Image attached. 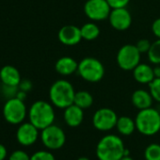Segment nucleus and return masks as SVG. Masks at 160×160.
<instances>
[{
	"mask_svg": "<svg viewBox=\"0 0 160 160\" xmlns=\"http://www.w3.org/2000/svg\"><path fill=\"white\" fill-rule=\"evenodd\" d=\"M125 146L119 136H104L96 146V156L99 160H121L124 156Z\"/></svg>",
	"mask_w": 160,
	"mask_h": 160,
	"instance_id": "f257e3e1",
	"label": "nucleus"
},
{
	"mask_svg": "<svg viewBox=\"0 0 160 160\" xmlns=\"http://www.w3.org/2000/svg\"><path fill=\"white\" fill-rule=\"evenodd\" d=\"M75 92L71 82L65 79H59L50 87L49 98L53 106L58 108L65 109L73 104Z\"/></svg>",
	"mask_w": 160,
	"mask_h": 160,
	"instance_id": "f03ea898",
	"label": "nucleus"
},
{
	"mask_svg": "<svg viewBox=\"0 0 160 160\" xmlns=\"http://www.w3.org/2000/svg\"><path fill=\"white\" fill-rule=\"evenodd\" d=\"M55 110L53 105L46 101H36L28 110L29 122L39 130H42L54 123Z\"/></svg>",
	"mask_w": 160,
	"mask_h": 160,
	"instance_id": "7ed1b4c3",
	"label": "nucleus"
},
{
	"mask_svg": "<svg viewBox=\"0 0 160 160\" xmlns=\"http://www.w3.org/2000/svg\"><path fill=\"white\" fill-rule=\"evenodd\" d=\"M137 130L144 136H153L160 131V112L151 108L141 109L135 119Z\"/></svg>",
	"mask_w": 160,
	"mask_h": 160,
	"instance_id": "20e7f679",
	"label": "nucleus"
},
{
	"mask_svg": "<svg viewBox=\"0 0 160 160\" xmlns=\"http://www.w3.org/2000/svg\"><path fill=\"white\" fill-rule=\"evenodd\" d=\"M77 72L85 81L96 83L103 79L105 75V67L99 59L88 57L80 60Z\"/></svg>",
	"mask_w": 160,
	"mask_h": 160,
	"instance_id": "39448f33",
	"label": "nucleus"
},
{
	"mask_svg": "<svg viewBox=\"0 0 160 160\" xmlns=\"http://www.w3.org/2000/svg\"><path fill=\"white\" fill-rule=\"evenodd\" d=\"M28 114L27 107L18 97L9 99L3 107V116L11 124H21Z\"/></svg>",
	"mask_w": 160,
	"mask_h": 160,
	"instance_id": "423d86ee",
	"label": "nucleus"
},
{
	"mask_svg": "<svg viewBox=\"0 0 160 160\" xmlns=\"http://www.w3.org/2000/svg\"><path fill=\"white\" fill-rule=\"evenodd\" d=\"M41 139L45 148L50 151L61 149L66 142V135L63 129L56 124H51L42 130Z\"/></svg>",
	"mask_w": 160,
	"mask_h": 160,
	"instance_id": "0eeeda50",
	"label": "nucleus"
},
{
	"mask_svg": "<svg viewBox=\"0 0 160 160\" xmlns=\"http://www.w3.org/2000/svg\"><path fill=\"white\" fill-rule=\"evenodd\" d=\"M140 57L136 44H125L117 53V63L123 71H133L140 63Z\"/></svg>",
	"mask_w": 160,
	"mask_h": 160,
	"instance_id": "6e6552de",
	"label": "nucleus"
},
{
	"mask_svg": "<svg viewBox=\"0 0 160 160\" xmlns=\"http://www.w3.org/2000/svg\"><path fill=\"white\" fill-rule=\"evenodd\" d=\"M111 10L107 0H87L84 5L86 16L94 22L108 19Z\"/></svg>",
	"mask_w": 160,
	"mask_h": 160,
	"instance_id": "1a4fd4ad",
	"label": "nucleus"
},
{
	"mask_svg": "<svg viewBox=\"0 0 160 160\" xmlns=\"http://www.w3.org/2000/svg\"><path fill=\"white\" fill-rule=\"evenodd\" d=\"M118 118L119 117L113 109L102 108L94 112L92 117V124L99 131H110L116 127Z\"/></svg>",
	"mask_w": 160,
	"mask_h": 160,
	"instance_id": "9d476101",
	"label": "nucleus"
},
{
	"mask_svg": "<svg viewBox=\"0 0 160 160\" xmlns=\"http://www.w3.org/2000/svg\"><path fill=\"white\" fill-rule=\"evenodd\" d=\"M108 21L114 29L124 31L130 28L132 24V16L126 8L112 9L108 16Z\"/></svg>",
	"mask_w": 160,
	"mask_h": 160,
	"instance_id": "9b49d317",
	"label": "nucleus"
},
{
	"mask_svg": "<svg viewBox=\"0 0 160 160\" xmlns=\"http://www.w3.org/2000/svg\"><path fill=\"white\" fill-rule=\"evenodd\" d=\"M39 138V129L30 122H22L16 131V139L22 146L33 145Z\"/></svg>",
	"mask_w": 160,
	"mask_h": 160,
	"instance_id": "f8f14e48",
	"label": "nucleus"
},
{
	"mask_svg": "<svg viewBox=\"0 0 160 160\" xmlns=\"http://www.w3.org/2000/svg\"><path fill=\"white\" fill-rule=\"evenodd\" d=\"M58 38L62 44L67 46L76 45L80 42V41L83 40L80 28L74 25H67L62 27L58 33Z\"/></svg>",
	"mask_w": 160,
	"mask_h": 160,
	"instance_id": "ddd939ff",
	"label": "nucleus"
},
{
	"mask_svg": "<svg viewBox=\"0 0 160 160\" xmlns=\"http://www.w3.org/2000/svg\"><path fill=\"white\" fill-rule=\"evenodd\" d=\"M64 122L70 127H77L84 121V109L72 104L64 109Z\"/></svg>",
	"mask_w": 160,
	"mask_h": 160,
	"instance_id": "4468645a",
	"label": "nucleus"
},
{
	"mask_svg": "<svg viewBox=\"0 0 160 160\" xmlns=\"http://www.w3.org/2000/svg\"><path fill=\"white\" fill-rule=\"evenodd\" d=\"M0 80L8 87H17L21 83L20 72L14 66L6 65L0 70Z\"/></svg>",
	"mask_w": 160,
	"mask_h": 160,
	"instance_id": "2eb2a0df",
	"label": "nucleus"
},
{
	"mask_svg": "<svg viewBox=\"0 0 160 160\" xmlns=\"http://www.w3.org/2000/svg\"><path fill=\"white\" fill-rule=\"evenodd\" d=\"M133 76L137 82L148 85L155 78L153 74V68L146 63H139L133 70Z\"/></svg>",
	"mask_w": 160,
	"mask_h": 160,
	"instance_id": "dca6fc26",
	"label": "nucleus"
},
{
	"mask_svg": "<svg viewBox=\"0 0 160 160\" xmlns=\"http://www.w3.org/2000/svg\"><path fill=\"white\" fill-rule=\"evenodd\" d=\"M131 101H132L133 106L136 108H138V110H141V109L151 108L152 105L153 99H152L150 92L139 89V90H136L133 92Z\"/></svg>",
	"mask_w": 160,
	"mask_h": 160,
	"instance_id": "f3484780",
	"label": "nucleus"
},
{
	"mask_svg": "<svg viewBox=\"0 0 160 160\" xmlns=\"http://www.w3.org/2000/svg\"><path fill=\"white\" fill-rule=\"evenodd\" d=\"M78 63L71 57H62L58 58L55 64L56 71L61 75H71L77 72Z\"/></svg>",
	"mask_w": 160,
	"mask_h": 160,
	"instance_id": "a211bd4d",
	"label": "nucleus"
},
{
	"mask_svg": "<svg viewBox=\"0 0 160 160\" xmlns=\"http://www.w3.org/2000/svg\"><path fill=\"white\" fill-rule=\"evenodd\" d=\"M116 128L122 136H130L137 129L136 122L128 116H122L118 118Z\"/></svg>",
	"mask_w": 160,
	"mask_h": 160,
	"instance_id": "6ab92c4d",
	"label": "nucleus"
},
{
	"mask_svg": "<svg viewBox=\"0 0 160 160\" xmlns=\"http://www.w3.org/2000/svg\"><path fill=\"white\" fill-rule=\"evenodd\" d=\"M82 39L88 42L96 40L100 35V28L93 22H89L80 28Z\"/></svg>",
	"mask_w": 160,
	"mask_h": 160,
	"instance_id": "aec40b11",
	"label": "nucleus"
},
{
	"mask_svg": "<svg viewBox=\"0 0 160 160\" xmlns=\"http://www.w3.org/2000/svg\"><path fill=\"white\" fill-rule=\"evenodd\" d=\"M73 104L82 109L90 108L93 104V96L88 91H78L75 92Z\"/></svg>",
	"mask_w": 160,
	"mask_h": 160,
	"instance_id": "412c9836",
	"label": "nucleus"
},
{
	"mask_svg": "<svg viewBox=\"0 0 160 160\" xmlns=\"http://www.w3.org/2000/svg\"><path fill=\"white\" fill-rule=\"evenodd\" d=\"M147 55L151 63L154 65L160 64V39H157L151 44Z\"/></svg>",
	"mask_w": 160,
	"mask_h": 160,
	"instance_id": "4be33fe9",
	"label": "nucleus"
},
{
	"mask_svg": "<svg viewBox=\"0 0 160 160\" xmlns=\"http://www.w3.org/2000/svg\"><path fill=\"white\" fill-rule=\"evenodd\" d=\"M145 160H160V145L152 143L148 145L144 151Z\"/></svg>",
	"mask_w": 160,
	"mask_h": 160,
	"instance_id": "5701e85b",
	"label": "nucleus"
},
{
	"mask_svg": "<svg viewBox=\"0 0 160 160\" xmlns=\"http://www.w3.org/2000/svg\"><path fill=\"white\" fill-rule=\"evenodd\" d=\"M149 92L152 99L160 103V78H154L149 84Z\"/></svg>",
	"mask_w": 160,
	"mask_h": 160,
	"instance_id": "b1692460",
	"label": "nucleus"
},
{
	"mask_svg": "<svg viewBox=\"0 0 160 160\" xmlns=\"http://www.w3.org/2000/svg\"><path fill=\"white\" fill-rule=\"evenodd\" d=\"M30 160H56V158L50 151L41 150L30 155Z\"/></svg>",
	"mask_w": 160,
	"mask_h": 160,
	"instance_id": "393cba45",
	"label": "nucleus"
},
{
	"mask_svg": "<svg viewBox=\"0 0 160 160\" xmlns=\"http://www.w3.org/2000/svg\"><path fill=\"white\" fill-rule=\"evenodd\" d=\"M9 160H30V156L23 150H16L10 154Z\"/></svg>",
	"mask_w": 160,
	"mask_h": 160,
	"instance_id": "a878e982",
	"label": "nucleus"
},
{
	"mask_svg": "<svg viewBox=\"0 0 160 160\" xmlns=\"http://www.w3.org/2000/svg\"><path fill=\"white\" fill-rule=\"evenodd\" d=\"M151 44L152 43L149 40L141 39L136 43V46H137L138 50L140 52V54H143V53H148V51L151 47Z\"/></svg>",
	"mask_w": 160,
	"mask_h": 160,
	"instance_id": "bb28decb",
	"label": "nucleus"
},
{
	"mask_svg": "<svg viewBox=\"0 0 160 160\" xmlns=\"http://www.w3.org/2000/svg\"><path fill=\"white\" fill-rule=\"evenodd\" d=\"M111 9H118V8H126L129 4L130 0H107Z\"/></svg>",
	"mask_w": 160,
	"mask_h": 160,
	"instance_id": "cd10ccee",
	"label": "nucleus"
},
{
	"mask_svg": "<svg viewBox=\"0 0 160 160\" xmlns=\"http://www.w3.org/2000/svg\"><path fill=\"white\" fill-rule=\"evenodd\" d=\"M152 31L157 39H160V18L154 20L152 24Z\"/></svg>",
	"mask_w": 160,
	"mask_h": 160,
	"instance_id": "c85d7f7f",
	"label": "nucleus"
},
{
	"mask_svg": "<svg viewBox=\"0 0 160 160\" xmlns=\"http://www.w3.org/2000/svg\"><path fill=\"white\" fill-rule=\"evenodd\" d=\"M7 155H8V151H7V148L0 143V160H5L7 158Z\"/></svg>",
	"mask_w": 160,
	"mask_h": 160,
	"instance_id": "c756f323",
	"label": "nucleus"
},
{
	"mask_svg": "<svg viewBox=\"0 0 160 160\" xmlns=\"http://www.w3.org/2000/svg\"><path fill=\"white\" fill-rule=\"evenodd\" d=\"M153 74L155 78H160V64H156L153 67Z\"/></svg>",
	"mask_w": 160,
	"mask_h": 160,
	"instance_id": "7c9ffc66",
	"label": "nucleus"
},
{
	"mask_svg": "<svg viewBox=\"0 0 160 160\" xmlns=\"http://www.w3.org/2000/svg\"><path fill=\"white\" fill-rule=\"evenodd\" d=\"M121 160H134L132 157H130L129 155H126V156H123Z\"/></svg>",
	"mask_w": 160,
	"mask_h": 160,
	"instance_id": "2f4dec72",
	"label": "nucleus"
},
{
	"mask_svg": "<svg viewBox=\"0 0 160 160\" xmlns=\"http://www.w3.org/2000/svg\"><path fill=\"white\" fill-rule=\"evenodd\" d=\"M76 160H91V159H90V158H88V157H86V156H81V157L77 158Z\"/></svg>",
	"mask_w": 160,
	"mask_h": 160,
	"instance_id": "473e14b6",
	"label": "nucleus"
}]
</instances>
